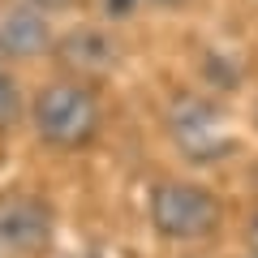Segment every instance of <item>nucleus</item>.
Masks as SVG:
<instances>
[{
    "label": "nucleus",
    "instance_id": "6",
    "mask_svg": "<svg viewBox=\"0 0 258 258\" xmlns=\"http://www.w3.org/2000/svg\"><path fill=\"white\" fill-rule=\"evenodd\" d=\"M52 52H56V60H60L78 82L112 74V69H116V56H120L116 43H112V35H103V30H95V26L69 30L64 39H56Z\"/></svg>",
    "mask_w": 258,
    "mask_h": 258
},
{
    "label": "nucleus",
    "instance_id": "3",
    "mask_svg": "<svg viewBox=\"0 0 258 258\" xmlns=\"http://www.w3.org/2000/svg\"><path fill=\"white\" fill-rule=\"evenodd\" d=\"M164 129H168V138H172V147L181 151L189 164H215V159H224L237 147L228 112L215 99L194 95V91L172 95V103H168V112H164Z\"/></svg>",
    "mask_w": 258,
    "mask_h": 258
},
{
    "label": "nucleus",
    "instance_id": "4",
    "mask_svg": "<svg viewBox=\"0 0 258 258\" xmlns=\"http://www.w3.org/2000/svg\"><path fill=\"white\" fill-rule=\"evenodd\" d=\"M56 232V211L43 194H0V258H47Z\"/></svg>",
    "mask_w": 258,
    "mask_h": 258
},
{
    "label": "nucleus",
    "instance_id": "9",
    "mask_svg": "<svg viewBox=\"0 0 258 258\" xmlns=\"http://www.w3.org/2000/svg\"><path fill=\"white\" fill-rule=\"evenodd\" d=\"M26 5H35V9L52 13V9H64V5H74V0H26Z\"/></svg>",
    "mask_w": 258,
    "mask_h": 258
},
{
    "label": "nucleus",
    "instance_id": "2",
    "mask_svg": "<svg viewBox=\"0 0 258 258\" xmlns=\"http://www.w3.org/2000/svg\"><path fill=\"white\" fill-rule=\"evenodd\" d=\"M147 215L159 241L172 245H198L211 241L224 224V203L220 194L198 181H155L147 198Z\"/></svg>",
    "mask_w": 258,
    "mask_h": 258
},
{
    "label": "nucleus",
    "instance_id": "7",
    "mask_svg": "<svg viewBox=\"0 0 258 258\" xmlns=\"http://www.w3.org/2000/svg\"><path fill=\"white\" fill-rule=\"evenodd\" d=\"M26 116H30V103L22 95V82L0 64V134H13Z\"/></svg>",
    "mask_w": 258,
    "mask_h": 258
},
{
    "label": "nucleus",
    "instance_id": "5",
    "mask_svg": "<svg viewBox=\"0 0 258 258\" xmlns=\"http://www.w3.org/2000/svg\"><path fill=\"white\" fill-rule=\"evenodd\" d=\"M56 39L47 26V13L35 5H9L0 13V60H35V56L52 52Z\"/></svg>",
    "mask_w": 258,
    "mask_h": 258
},
{
    "label": "nucleus",
    "instance_id": "11",
    "mask_svg": "<svg viewBox=\"0 0 258 258\" xmlns=\"http://www.w3.org/2000/svg\"><path fill=\"white\" fill-rule=\"evenodd\" d=\"M245 258H254V254H245Z\"/></svg>",
    "mask_w": 258,
    "mask_h": 258
},
{
    "label": "nucleus",
    "instance_id": "8",
    "mask_svg": "<svg viewBox=\"0 0 258 258\" xmlns=\"http://www.w3.org/2000/svg\"><path fill=\"white\" fill-rule=\"evenodd\" d=\"M245 249H249V254L258 258V211H254V215L245 220Z\"/></svg>",
    "mask_w": 258,
    "mask_h": 258
},
{
    "label": "nucleus",
    "instance_id": "10",
    "mask_svg": "<svg viewBox=\"0 0 258 258\" xmlns=\"http://www.w3.org/2000/svg\"><path fill=\"white\" fill-rule=\"evenodd\" d=\"M151 5H159V9H181L185 0H151Z\"/></svg>",
    "mask_w": 258,
    "mask_h": 258
},
{
    "label": "nucleus",
    "instance_id": "1",
    "mask_svg": "<svg viewBox=\"0 0 258 258\" xmlns=\"http://www.w3.org/2000/svg\"><path fill=\"white\" fill-rule=\"evenodd\" d=\"M99 95L78 78H56V82L39 86L30 99V129L52 151H86L99 138Z\"/></svg>",
    "mask_w": 258,
    "mask_h": 258
}]
</instances>
